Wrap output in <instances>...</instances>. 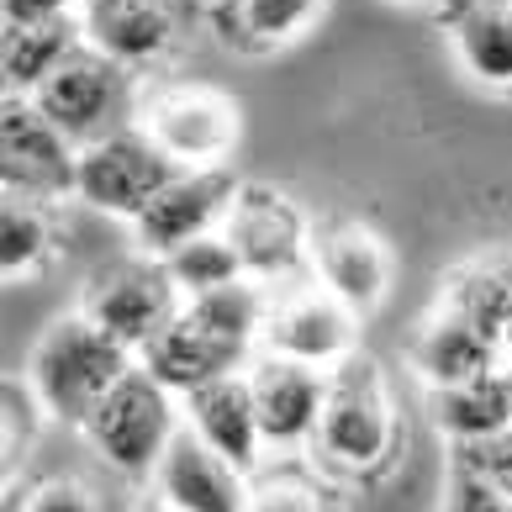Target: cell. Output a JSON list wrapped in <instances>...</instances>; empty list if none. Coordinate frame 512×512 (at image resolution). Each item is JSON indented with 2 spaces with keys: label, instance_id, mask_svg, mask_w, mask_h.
<instances>
[{
  "label": "cell",
  "instance_id": "obj_1",
  "mask_svg": "<svg viewBox=\"0 0 512 512\" xmlns=\"http://www.w3.org/2000/svg\"><path fill=\"white\" fill-rule=\"evenodd\" d=\"M264 307H270V296L259 280H233V286L185 296V307L138 349V365L175 396L217 381V375L249 370L259 354Z\"/></svg>",
  "mask_w": 512,
  "mask_h": 512
},
{
  "label": "cell",
  "instance_id": "obj_28",
  "mask_svg": "<svg viewBox=\"0 0 512 512\" xmlns=\"http://www.w3.org/2000/svg\"><path fill=\"white\" fill-rule=\"evenodd\" d=\"M454 460H465L470 470H481V476L507 491L512 497V428L497 433V439H476V444H454Z\"/></svg>",
  "mask_w": 512,
  "mask_h": 512
},
{
  "label": "cell",
  "instance_id": "obj_2",
  "mask_svg": "<svg viewBox=\"0 0 512 512\" xmlns=\"http://www.w3.org/2000/svg\"><path fill=\"white\" fill-rule=\"evenodd\" d=\"M138 365L122 338H111L90 312H69L59 322H48V333L37 338V349L27 359V391L43 417L64 428H85L111 386Z\"/></svg>",
  "mask_w": 512,
  "mask_h": 512
},
{
  "label": "cell",
  "instance_id": "obj_30",
  "mask_svg": "<svg viewBox=\"0 0 512 512\" xmlns=\"http://www.w3.org/2000/svg\"><path fill=\"white\" fill-rule=\"evenodd\" d=\"M74 0H0L6 11V27H27V22H53V16H69Z\"/></svg>",
  "mask_w": 512,
  "mask_h": 512
},
{
  "label": "cell",
  "instance_id": "obj_31",
  "mask_svg": "<svg viewBox=\"0 0 512 512\" xmlns=\"http://www.w3.org/2000/svg\"><path fill=\"white\" fill-rule=\"evenodd\" d=\"M138 512H180V507H169V502H164V497H154V502H143V507H138Z\"/></svg>",
  "mask_w": 512,
  "mask_h": 512
},
{
  "label": "cell",
  "instance_id": "obj_5",
  "mask_svg": "<svg viewBox=\"0 0 512 512\" xmlns=\"http://www.w3.org/2000/svg\"><path fill=\"white\" fill-rule=\"evenodd\" d=\"M359 322L365 317L349 301H338L317 275L301 280V286H275L270 307H264V328H259V354L333 370L359 349Z\"/></svg>",
  "mask_w": 512,
  "mask_h": 512
},
{
  "label": "cell",
  "instance_id": "obj_4",
  "mask_svg": "<svg viewBox=\"0 0 512 512\" xmlns=\"http://www.w3.org/2000/svg\"><path fill=\"white\" fill-rule=\"evenodd\" d=\"M180 417H185L180 396L169 391L164 381H154L143 365H132L122 381L111 386L106 402L90 412V423L80 433L90 439V449L117 470V476L143 481V476L159 470L169 439L180 433Z\"/></svg>",
  "mask_w": 512,
  "mask_h": 512
},
{
  "label": "cell",
  "instance_id": "obj_3",
  "mask_svg": "<svg viewBox=\"0 0 512 512\" xmlns=\"http://www.w3.org/2000/svg\"><path fill=\"white\" fill-rule=\"evenodd\" d=\"M312 444L333 470H349V476H370V470L386 465L396 444V407H391L386 375L370 354L354 349L344 365H333Z\"/></svg>",
  "mask_w": 512,
  "mask_h": 512
},
{
  "label": "cell",
  "instance_id": "obj_29",
  "mask_svg": "<svg viewBox=\"0 0 512 512\" xmlns=\"http://www.w3.org/2000/svg\"><path fill=\"white\" fill-rule=\"evenodd\" d=\"M249 512H322V497H317V486H307V481L275 476V481L254 486Z\"/></svg>",
  "mask_w": 512,
  "mask_h": 512
},
{
  "label": "cell",
  "instance_id": "obj_8",
  "mask_svg": "<svg viewBox=\"0 0 512 512\" xmlns=\"http://www.w3.org/2000/svg\"><path fill=\"white\" fill-rule=\"evenodd\" d=\"M74 164L80 148L64 127H53L32 96H6L0 111V175L6 191H22L32 201H59L74 196Z\"/></svg>",
  "mask_w": 512,
  "mask_h": 512
},
{
  "label": "cell",
  "instance_id": "obj_22",
  "mask_svg": "<svg viewBox=\"0 0 512 512\" xmlns=\"http://www.w3.org/2000/svg\"><path fill=\"white\" fill-rule=\"evenodd\" d=\"M439 307L460 312L476 328L502 338L507 317H512V259H476L465 270H454L439 291Z\"/></svg>",
  "mask_w": 512,
  "mask_h": 512
},
{
  "label": "cell",
  "instance_id": "obj_13",
  "mask_svg": "<svg viewBox=\"0 0 512 512\" xmlns=\"http://www.w3.org/2000/svg\"><path fill=\"white\" fill-rule=\"evenodd\" d=\"M117 101H122V64L96 53L90 43H80L43 85L32 90V106L43 111L53 127H64L74 143L101 138Z\"/></svg>",
  "mask_w": 512,
  "mask_h": 512
},
{
  "label": "cell",
  "instance_id": "obj_14",
  "mask_svg": "<svg viewBox=\"0 0 512 512\" xmlns=\"http://www.w3.org/2000/svg\"><path fill=\"white\" fill-rule=\"evenodd\" d=\"M328 375L301 359H280V354H254L249 365V386H254V407H259V428L270 449H301L317 439L322 423V402H328Z\"/></svg>",
  "mask_w": 512,
  "mask_h": 512
},
{
  "label": "cell",
  "instance_id": "obj_15",
  "mask_svg": "<svg viewBox=\"0 0 512 512\" xmlns=\"http://www.w3.org/2000/svg\"><path fill=\"white\" fill-rule=\"evenodd\" d=\"M407 365L428 391H439V386H460V381H476V375L507 365V349L497 333L476 328L470 317L433 307L407 344Z\"/></svg>",
  "mask_w": 512,
  "mask_h": 512
},
{
  "label": "cell",
  "instance_id": "obj_24",
  "mask_svg": "<svg viewBox=\"0 0 512 512\" xmlns=\"http://www.w3.org/2000/svg\"><path fill=\"white\" fill-rule=\"evenodd\" d=\"M164 264H169V275H175V286L185 296H201V291L233 286V280H249V270H243V259L233 249V238H227L222 227H217V233L191 238L185 249H175Z\"/></svg>",
  "mask_w": 512,
  "mask_h": 512
},
{
  "label": "cell",
  "instance_id": "obj_7",
  "mask_svg": "<svg viewBox=\"0 0 512 512\" xmlns=\"http://www.w3.org/2000/svg\"><path fill=\"white\" fill-rule=\"evenodd\" d=\"M138 127L154 138L180 169L222 164L238 143V106L222 90L206 85H169L148 96L138 111Z\"/></svg>",
  "mask_w": 512,
  "mask_h": 512
},
{
  "label": "cell",
  "instance_id": "obj_26",
  "mask_svg": "<svg viewBox=\"0 0 512 512\" xmlns=\"http://www.w3.org/2000/svg\"><path fill=\"white\" fill-rule=\"evenodd\" d=\"M439 512H512V497L491 486L481 470H470L465 460H454L449 481H444V507Z\"/></svg>",
  "mask_w": 512,
  "mask_h": 512
},
{
  "label": "cell",
  "instance_id": "obj_11",
  "mask_svg": "<svg viewBox=\"0 0 512 512\" xmlns=\"http://www.w3.org/2000/svg\"><path fill=\"white\" fill-rule=\"evenodd\" d=\"M180 307H185V291L175 286L169 264L154 259V254L106 270L96 286H90V296H85V312L96 317L111 338H122L132 354H138Z\"/></svg>",
  "mask_w": 512,
  "mask_h": 512
},
{
  "label": "cell",
  "instance_id": "obj_27",
  "mask_svg": "<svg viewBox=\"0 0 512 512\" xmlns=\"http://www.w3.org/2000/svg\"><path fill=\"white\" fill-rule=\"evenodd\" d=\"M22 512H101V507H96V491H90L85 481L48 476L22 497Z\"/></svg>",
  "mask_w": 512,
  "mask_h": 512
},
{
  "label": "cell",
  "instance_id": "obj_32",
  "mask_svg": "<svg viewBox=\"0 0 512 512\" xmlns=\"http://www.w3.org/2000/svg\"><path fill=\"white\" fill-rule=\"evenodd\" d=\"M502 349H507V365H512V317H507V328H502Z\"/></svg>",
  "mask_w": 512,
  "mask_h": 512
},
{
  "label": "cell",
  "instance_id": "obj_10",
  "mask_svg": "<svg viewBox=\"0 0 512 512\" xmlns=\"http://www.w3.org/2000/svg\"><path fill=\"white\" fill-rule=\"evenodd\" d=\"M222 233L233 238L243 270H249V280H259V286L291 280L301 270V259H312L307 217H301L280 191H264V185H243L233 212L222 222Z\"/></svg>",
  "mask_w": 512,
  "mask_h": 512
},
{
  "label": "cell",
  "instance_id": "obj_19",
  "mask_svg": "<svg viewBox=\"0 0 512 512\" xmlns=\"http://www.w3.org/2000/svg\"><path fill=\"white\" fill-rule=\"evenodd\" d=\"M428 417L449 444H476L497 439L512 428V365H497L460 386L428 391Z\"/></svg>",
  "mask_w": 512,
  "mask_h": 512
},
{
  "label": "cell",
  "instance_id": "obj_18",
  "mask_svg": "<svg viewBox=\"0 0 512 512\" xmlns=\"http://www.w3.org/2000/svg\"><path fill=\"white\" fill-rule=\"evenodd\" d=\"M85 43L117 59L122 69H138V64H154L175 48L180 37V11L169 0H90L85 16Z\"/></svg>",
  "mask_w": 512,
  "mask_h": 512
},
{
  "label": "cell",
  "instance_id": "obj_17",
  "mask_svg": "<svg viewBox=\"0 0 512 512\" xmlns=\"http://www.w3.org/2000/svg\"><path fill=\"white\" fill-rule=\"evenodd\" d=\"M180 407H185V423H191L217 454H227L238 470H254L259 454L270 449V444H264V428H259V407H254L249 370L217 375V381L185 391Z\"/></svg>",
  "mask_w": 512,
  "mask_h": 512
},
{
  "label": "cell",
  "instance_id": "obj_9",
  "mask_svg": "<svg viewBox=\"0 0 512 512\" xmlns=\"http://www.w3.org/2000/svg\"><path fill=\"white\" fill-rule=\"evenodd\" d=\"M243 185L227 175L222 164H206V169H180L164 191L132 217V233H138V249L154 254V259H169L175 249H185L191 238L201 233H217L233 212Z\"/></svg>",
  "mask_w": 512,
  "mask_h": 512
},
{
  "label": "cell",
  "instance_id": "obj_6",
  "mask_svg": "<svg viewBox=\"0 0 512 512\" xmlns=\"http://www.w3.org/2000/svg\"><path fill=\"white\" fill-rule=\"evenodd\" d=\"M175 175H180V164L169 159L143 127L138 132H101V138H90L80 148L74 196L85 206H96V212H106V217L132 222Z\"/></svg>",
  "mask_w": 512,
  "mask_h": 512
},
{
  "label": "cell",
  "instance_id": "obj_23",
  "mask_svg": "<svg viewBox=\"0 0 512 512\" xmlns=\"http://www.w3.org/2000/svg\"><path fill=\"white\" fill-rule=\"evenodd\" d=\"M48 254H53V227L43 206L22 191H6V206H0V275L27 280L48 264Z\"/></svg>",
  "mask_w": 512,
  "mask_h": 512
},
{
  "label": "cell",
  "instance_id": "obj_21",
  "mask_svg": "<svg viewBox=\"0 0 512 512\" xmlns=\"http://www.w3.org/2000/svg\"><path fill=\"white\" fill-rule=\"evenodd\" d=\"M85 43V27L69 22V16H53V22H27V27H6V43H0V69H6V96H32L37 85L59 69L74 48Z\"/></svg>",
  "mask_w": 512,
  "mask_h": 512
},
{
  "label": "cell",
  "instance_id": "obj_20",
  "mask_svg": "<svg viewBox=\"0 0 512 512\" xmlns=\"http://www.w3.org/2000/svg\"><path fill=\"white\" fill-rule=\"evenodd\" d=\"M449 37L465 74L486 90H512V0H460Z\"/></svg>",
  "mask_w": 512,
  "mask_h": 512
},
{
  "label": "cell",
  "instance_id": "obj_12",
  "mask_svg": "<svg viewBox=\"0 0 512 512\" xmlns=\"http://www.w3.org/2000/svg\"><path fill=\"white\" fill-rule=\"evenodd\" d=\"M148 481L180 512H249L254 497L249 470H238L227 454H217L191 423H180V433L169 439L164 460Z\"/></svg>",
  "mask_w": 512,
  "mask_h": 512
},
{
  "label": "cell",
  "instance_id": "obj_16",
  "mask_svg": "<svg viewBox=\"0 0 512 512\" xmlns=\"http://www.w3.org/2000/svg\"><path fill=\"white\" fill-rule=\"evenodd\" d=\"M312 275L359 317H370L391 291V254L386 243L359 222H333L312 233Z\"/></svg>",
  "mask_w": 512,
  "mask_h": 512
},
{
  "label": "cell",
  "instance_id": "obj_25",
  "mask_svg": "<svg viewBox=\"0 0 512 512\" xmlns=\"http://www.w3.org/2000/svg\"><path fill=\"white\" fill-rule=\"evenodd\" d=\"M233 11H238V32L249 37V43L275 48V43L301 37L317 22L322 0H233Z\"/></svg>",
  "mask_w": 512,
  "mask_h": 512
}]
</instances>
